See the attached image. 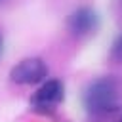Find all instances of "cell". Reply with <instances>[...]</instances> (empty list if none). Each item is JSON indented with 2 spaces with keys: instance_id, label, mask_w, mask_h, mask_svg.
I'll return each instance as SVG.
<instances>
[{
  "instance_id": "obj_3",
  "label": "cell",
  "mask_w": 122,
  "mask_h": 122,
  "mask_svg": "<svg viewBox=\"0 0 122 122\" xmlns=\"http://www.w3.org/2000/svg\"><path fill=\"white\" fill-rule=\"evenodd\" d=\"M48 76V65L40 57H25L10 71V80L19 86H30L46 80Z\"/></svg>"
},
{
  "instance_id": "obj_2",
  "label": "cell",
  "mask_w": 122,
  "mask_h": 122,
  "mask_svg": "<svg viewBox=\"0 0 122 122\" xmlns=\"http://www.w3.org/2000/svg\"><path fill=\"white\" fill-rule=\"evenodd\" d=\"M63 97H65V86L61 80L57 78H51V80H46L30 97V109L36 111V112H53L61 103H63Z\"/></svg>"
},
{
  "instance_id": "obj_4",
  "label": "cell",
  "mask_w": 122,
  "mask_h": 122,
  "mask_svg": "<svg viewBox=\"0 0 122 122\" xmlns=\"http://www.w3.org/2000/svg\"><path fill=\"white\" fill-rule=\"evenodd\" d=\"M67 27L72 34L76 36H88L97 30L99 27V15L93 8L90 6H80L76 8L69 17H67Z\"/></svg>"
},
{
  "instance_id": "obj_5",
  "label": "cell",
  "mask_w": 122,
  "mask_h": 122,
  "mask_svg": "<svg viewBox=\"0 0 122 122\" xmlns=\"http://www.w3.org/2000/svg\"><path fill=\"white\" fill-rule=\"evenodd\" d=\"M111 55H112V59H116V61L122 63V34L116 36V40L112 44V50H111Z\"/></svg>"
},
{
  "instance_id": "obj_6",
  "label": "cell",
  "mask_w": 122,
  "mask_h": 122,
  "mask_svg": "<svg viewBox=\"0 0 122 122\" xmlns=\"http://www.w3.org/2000/svg\"><path fill=\"white\" fill-rule=\"evenodd\" d=\"M0 55H2V34H0Z\"/></svg>"
},
{
  "instance_id": "obj_7",
  "label": "cell",
  "mask_w": 122,
  "mask_h": 122,
  "mask_svg": "<svg viewBox=\"0 0 122 122\" xmlns=\"http://www.w3.org/2000/svg\"><path fill=\"white\" fill-rule=\"evenodd\" d=\"M0 2H2V0H0Z\"/></svg>"
},
{
  "instance_id": "obj_1",
  "label": "cell",
  "mask_w": 122,
  "mask_h": 122,
  "mask_svg": "<svg viewBox=\"0 0 122 122\" xmlns=\"http://www.w3.org/2000/svg\"><path fill=\"white\" fill-rule=\"evenodd\" d=\"M122 92L112 76H99L92 80L84 90V107L90 114L101 116L120 109Z\"/></svg>"
}]
</instances>
